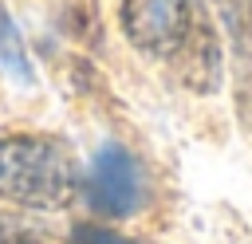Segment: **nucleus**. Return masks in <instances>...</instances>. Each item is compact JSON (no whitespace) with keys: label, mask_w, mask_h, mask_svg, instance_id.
Returning a JSON list of instances; mask_svg holds the SVG:
<instances>
[{"label":"nucleus","mask_w":252,"mask_h":244,"mask_svg":"<svg viewBox=\"0 0 252 244\" xmlns=\"http://www.w3.org/2000/svg\"><path fill=\"white\" fill-rule=\"evenodd\" d=\"M75 157L43 134L0 138V197L24 209H63L75 197Z\"/></svg>","instance_id":"obj_1"},{"label":"nucleus","mask_w":252,"mask_h":244,"mask_svg":"<svg viewBox=\"0 0 252 244\" xmlns=\"http://www.w3.org/2000/svg\"><path fill=\"white\" fill-rule=\"evenodd\" d=\"M193 28V0H122V31L146 55L169 59L185 51Z\"/></svg>","instance_id":"obj_2"},{"label":"nucleus","mask_w":252,"mask_h":244,"mask_svg":"<svg viewBox=\"0 0 252 244\" xmlns=\"http://www.w3.org/2000/svg\"><path fill=\"white\" fill-rule=\"evenodd\" d=\"M83 197L102 216H130L142 205V169H138V157L126 146H118V142H102L98 153L87 165Z\"/></svg>","instance_id":"obj_3"},{"label":"nucleus","mask_w":252,"mask_h":244,"mask_svg":"<svg viewBox=\"0 0 252 244\" xmlns=\"http://www.w3.org/2000/svg\"><path fill=\"white\" fill-rule=\"evenodd\" d=\"M0 71L12 79V83H32L35 79V67H32V55L24 47V35L20 28L12 24L8 8L0 4Z\"/></svg>","instance_id":"obj_4"},{"label":"nucleus","mask_w":252,"mask_h":244,"mask_svg":"<svg viewBox=\"0 0 252 244\" xmlns=\"http://www.w3.org/2000/svg\"><path fill=\"white\" fill-rule=\"evenodd\" d=\"M71 244H142V240H130V236H122L114 228H102V224H75Z\"/></svg>","instance_id":"obj_5"},{"label":"nucleus","mask_w":252,"mask_h":244,"mask_svg":"<svg viewBox=\"0 0 252 244\" xmlns=\"http://www.w3.org/2000/svg\"><path fill=\"white\" fill-rule=\"evenodd\" d=\"M0 244H39V236L12 213H0Z\"/></svg>","instance_id":"obj_6"}]
</instances>
